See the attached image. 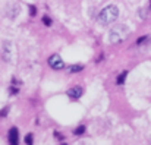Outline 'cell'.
Segmentation results:
<instances>
[{"label":"cell","mask_w":151,"mask_h":145,"mask_svg":"<svg viewBox=\"0 0 151 145\" xmlns=\"http://www.w3.org/2000/svg\"><path fill=\"white\" fill-rule=\"evenodd\" d=\"M119 16V9L116 6H107L104 7L99 15V22L103 25H109L111 22H114Z\"/></svg>","instance_id":"obj_1"},{"label":"cell","mask_w":151,"mask_h":145,"mask_svg":"<svg viewBox=\"0 0 151 145\" xmlns=\"http://www.w3.org/2000/svg\"><path fill=\"white\" fill-rule=\"evenodd\" d=\"M126 34H128V29H126L125 25H122V27H114V28L110 31V38H111L113 43L123 41V38L126 37Z\"/></svg>","instance_id":"obj_2"},{"label":"cell","mask_w":151,"mask_h":145,"mask_svg":"<svg viewBox=\"0 0 151 145\" xmlns=\"http://www.w3.org/2000/svg\"><path fill=\"white\" fill-rule=\"evenodd\" d=\"M49 65H50V67H53L54 70H60V69H63V66H65V63H63V60H62V57L59 56V54H53L49 57Z\"/></svg>","instance_id":"obj_3"},{"label":"cell","mask_w":151,"mask_h":145,"mask_svg":"<svg viewBox=\"0 0 151 145\" xmlns=\"http://www.w3.org/2000/svg\"><path fill=\"white\" fill-rule=\"evenodd\" d=\"M7 139H9V145H18L19 144V134H18V129H16V128H12V129L9 131Z\"/></svg>","instance_id":"obj_4"},{"label":"cell","mask_w":151,"mask_h":145,"mask_svg":"<svg viewBox=\"0 0 151 145\" xmlns=\"http://www.w3.org/2000/svg\"><path fill=\"white\" fill-rule=\"evenodd\" d=\"M82 93H84V90H82L79 85H76V87H73V88L68 90V97H69V98H72V100H78L79 97L82 95Z\"/></svg>","instance_id":"obj_5"},{"label":"cell","mask_w":151,"mask_h":145,"mask_svg":"<svg viewBox=\"0 0 151 145\" xmlns=\"http://www.w3.org/2000/svg\"><path fill=\"white\" fill-rule=\"evenodd\" d=\"M126 75H128V72H126V70H123V72H122V73L117 76V81H116V82H117L119 85H122V84L125 82V78H126Z\"/></svg>","instance_id":"obj_6"},{"label":"cell","mask_w":151,"mask_h":145,"mask_svg":"<svg viewBox=\"0 0 151 145\" xmlns=\"http://www.w3.org/2000/svg\"><path fill=\"white\" fill-rule=\"evenodd\" d=\"M82 69H84V66L76 65V66H70V67H69V72H70V73H75V72H79V70H82Z\"/></svg>","instance_id":"obj_7"},{"label":"cell","mask_w":151,"mask_h":145,"mask_svg":"<svg viewBox=\"0 0 151 145\" xmlns=\"http://www.w3.org/2000/svg\"><path fill=\"white\" fill-rule=\"evenodd\" d=\"M25 144L27 145H32V134H28L25 136Z\"/></svg>","instance_id":"obj_8"},{"label":"cell","mask_w":151,"mask_h":145,"mask_svg":"<svg viewBox=\"0 0 151 145\" xmlns=\"http://www.w3.org/2000/svg\"><path fill=\"white\" fill-rule=\"evenodd\" d=\"M85 132V126H79V128H76V131L73 132L75 135H82Z\"/></svg>","instance_id":"obj_9"},{"label":"cell","mask_w":151,"mask_h":145,"mask_svg":"<svg viewBox=\"0 0 151 145\" xmlns=\"http://www.w3.org/2000/svg\"><path fill=\"white\" fill-rule=\"evenodd\" d=\"M43 24H44V25H47V27H50L51 25V19L49 18V16H43Z\"/></svg>","instance_id":"obj_10"},{"label":"cell","mask_w":151,"mask_h":145,"mask_svg":"<svg viewBox=\"0 0 151 145\" xmlns=\"http://www.w3.org/2000/svg\"><path fill=\"white\" fill-rule=\"evenodd\" d=\"M29 10H31V15L34 16V15H35V7H34V6H31V7H29Z\"/></svg>","instance_id":"obj_11"},{"label":"cell","mask_w":151,"mask_h":145,"mask_svg":"<svg viewBox=\"0 0 151 145\" xmlns=\"http://www.w3.org/2000/svg\"><path fill=\"white\" fill-rule=\"evenodd\" d=\"M7 110H9V108H4V111H0V116H6V114H7Z\"/></svg>","instance_id":"obj_12"},{"label":"cell","mask_w":151,"mask_h":145,"mask_svg":"<svg viewBox=\"0 0 151 145\" xmlns=\"http://www.w3.org/2000/svg\"><path fill=\"white\" fill-rule=\"evenodd\" d=\"M63 145H66V144H63Z\"/></svg>","instance_id":"obj_13"}]
</instances>
